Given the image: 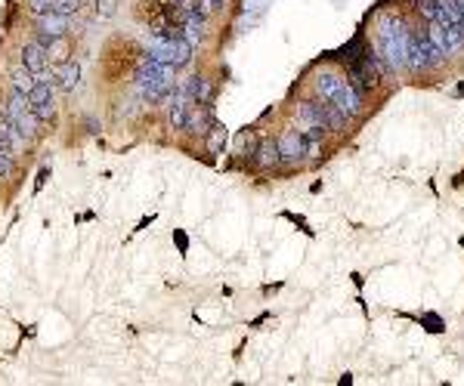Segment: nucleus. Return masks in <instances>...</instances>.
<instances>
[{"label": "nucleus", "mask_w": 464, "mask_h": 386, "mask_svg": "<svg viewBox=\"0 0 464 386\" xmlns=\"http://www.w3.org/2000/svg\"><path fill=\"white\" fill-rule=\"evenodd\" d=\"M328 102H332V106H337L347 118H353V121H359L362 111H366V96H362L359 90H353V84L347 81V77H344V81L337 84L334 96L328 99Z\"/></svg>", "instance_id": "nucleus-1"}, {"label": "nucleus", "mask_w": 464, "mask_h": 386, "mask_svg": "<svg viewBox=\"0 0 464 386\" xmlns=\"http://www.w3.org/2000/svg\"><path fill=\"white\" fill-rule=\"evenodd\" d=\"M115 13V0H96V16L99 19H108Z\"/></svg>", "instance_id": "nucleus-17"}, {"label": "nucleus", "mask_w": 464, "mask_h": 386, "mask_svg": "<svg viewBox=\"0 0 464 386\" xmlns=\"http://www.w3.org/2000/svg\"><path fill=\"white\" fill-rule=\"evenodd\" d=\"M337 383H341V386H350V383H353V374H341V380H337Z\"/></svg>", "instance_id": "nucleus-21"}, {"label": "nucleus", "mask_w": 464, "mask_h": 386, "mask_svg": "<svg viewBox=\"0 0 464 386\" xmlns=\"http://www.w3.org/2000/svg\"><path fill=\"white\" fill-rule=\"evenodd\" d=\"M415 322H418L427 334H443V331H446V322H443L436 312H421V315H415Z\"/></svg>", "instance_id": "nucleus-13"}, {"label": "nucleus", "mask_w": 464, "mask_h": 386, "mask_svg": "<svg viewBox=\"0 0 464 386\" xmlns=\"http://www.w3.org/2000/svg\"><path fill=\"white\" fill-rule=\"evenodd\" d=\"M455 96H464V81L458 84V87H455Z\"/></svg>", "instance_id": "nucleus-22"}, {"label": "nucleus", "mask_w": 464, "mask_h": 386, "mask_svg": "<svg viewBox=\"0 0 464 386\" xmlns=\"http://www.w3.org/2000/svg\"><path fill=\"white\" fill-rule=\"evenodd\" d=\"M180 28H183V38L189 40L192 47H205V40L210 38V19H208V16H201L198 10L186 13L183 22H180Z\"/></svg>", "instance_id": "nucleus-6"}, {"label": "nucleus", "mask_w": 464, "mask_h": 386, "mask_svg": "<svg viewBox=\"0 0 464 386\" xmlns=\"http://www.w3.org/2000/svg\"><path fill=\"white\" fill-rule=\"evenodd\" d=\"M174 244H176V254L180 256L189 254V235H186L183 229H174Z\"/></svg>", "instance_id": "nucleus-15"}, {"label": "nucleus", "mask_w": 464, "mask_h": 386, "mask_svg": "<svg viewBox=\"0 0 464 386\" xmlns=\"http://www.w3.org/2000/svg\"><path fill=\"white\" fill-rule=\"evenodd\" d=\"M205 149H208V154H223V149H226V127L217 121H210V127H208V133H205Z\"/></svg>", "instance_id": "nucleus-10"}, {"label": "nucleus", "mask_w": 464, "mask_h": 386, "mask_svg": "<svg viewBox=\"0 0 464 386\" xmlns=\"http://www.w3.org/2000/svg\"><path fill=\"white\" fill-rule=\"evenodd\" d=\"M266 319H269V312H264V315H257V319H254V322H251V328H257V324H264Z\"/></svg>", "instance_id": "nucleus-20"}, {"label": "nucleus", "mask_w": 464, "mask_h": 386, "mask_svg": "<svg viewBox=\"0 0 464 386\" xmlns=\"http://www.w3.org/2000/svg\"><path fill=\"white\" fill-rule=\"evenodd\" d=\"M10 84H13V90H19V93L28 96L31 87L38 84V77H35V72H28V68L19 62V65H13V72H10Z\"/></svg>", "instance_id": "nucleus-12"}, {"label": "nucleus", "mask_w": 464, "mask_h": 386, "mask_svg": "<svg viewBox=\"0 0 464 386\" xmlns=\"http://www.w3.org/2000/svg\"><path fill=\"white\" fill-rule=\"evenodd\" d=\"M285 220H291L294 226H300V232H303V235H313V229H310V222L303 220V217H298V213H285Z\"/></svg>", "instance_id": "nucleus-18"}, {"label": "nucleus", "mask_w": 464, "mask_h": 386, "mask_svg": "<svg viewBox=\"0 0 464 386\" xmlns=\"http://www.w3.org/2000/svg\"><path fill=\"white\" fill-rule=\"evenodd\" d=\"M186 93V99L192 102V106H214V99H217V81L210 74H192V77H186L183 81V87Z\"/></svg>", "instance_id": "nucleus-3"}, {"label": "nucleus", "mask_w": 464, "mask_h": 386, "mask_svg": "<svg viewBox=\"0 0 464 386\" xmlns=\"http://www.w3.org/2000/svg\"><path fill=\"white\" fill-rule=\"evenodd\" d=\"M50 74H53V84L59 81V87L69 90V93L81 84V65L74 62V59H65V62H59V65H50Z\"/></svg>", "instance_id": "nucleus-9"}, {"label": "nucleus", "mask_w": 464, "mask_h": 386, "mask_svg": "<svg viewBox=\"0 0 464 386\" xmlns=\"http://www.w3.org/2000/svg\"><path fill=\"white\" fill-rule=\"evenodd\" d=\"M278 142V154H282V167H298L307 161V145H303V136L300 130H282L276 136Z\"/></svg>", "instance_id": "nucleus-2"}, {"label": "nucleus", "mask_w": 464, "mask_h": 386, "mask_svg": "<svg viewBox=\"0 0 464 386\" xmlns=\"http://www.w3.org/2000/svg\"><path fill=\"white\" fill-rule=\"evenodd\" d=\"M214 121V106H189V115H186V124H183V133L189 140H205L208 127Z\"/></svg>", "instance_id": "nucleus-5"}, {"label": "nucleus", "mask_w": 464, "mask_h": 386, "mask_svg": "<svg viewBox=\"0 0 464 386\" xmlns=\"http://www.w3.org/2000/svg\"><path fill=\"white\" fill-rule=\"evenodd\" d=\"M50 10H53V0H28L31 16H40V13H50Z\"/></svg>", "instance_id": "nucleus-16"}, {"label": "nucleus", "mask_w": 464, "mask_h": 386, "mask_svg": "<svg viewBox=\"0 0 464 386\" xmlns=\"http://www.w3.org/2000/svg\"><path fill=\"white\" fill-rule=\"evenodd\" d=\"M251 167L260 170V174H273V170L282 167V154H278V142L273 136H266V140L257 142V152L254 158H251Z\"/></svg>", "instance_id": "nucleus-7"}, {"label": "nucleus", "mask_w": 464, "mask_h": 386, "mask_svg": "<svg viewBox=\"0 0 464 386\" xmlns=\"http://www.w3.org/2000/svg\"><path fill=\"white\" fill-rule=\"evenodd\" d=\"M210 4H214V10H217V13H223L226 6H230V0H210Z\"/></svg>", "instance_id": "nucleus-19"}, {"label": "nucleus", "mask_w": 464, "mask_h": 386, "mask_svg": "<svg viewBox=\"0 0 464 386\" xmlns=\"http://www.w3.org/2000/svg\"><path fill=\"white\" fill-rule=\"evenodd\" d=\"M81 4H84V0H53V13L69 16V19H72V16L81 10Z\"/></svg>", "instance_id": "nucleus-14"}, {"label": "nucleus", "mask_w": 464, "mask_h": 386, "mask_svg": "<svg viewBox=\"0 0 464 386\" xmlns=\"http://www.w3.org/2000/svg\"><path fill=\"white\" fill-rule=\"evenodd\" d=\"M69 25H72V19L69 16H59V13H40V16H35V31H38V40L40 44H50L53 38H62L65 31H69Z\"/></svg>", "instance_id": "nucleus-4"}, {"label": "nucleus", "mask_w": 464, "mask_h": 386, "mask_svg": "<svg viewBox=\"0 0 464 386\" xmlns=\"http://www.w3.org/2000/svg\"><path fill=\"white\" fill-rule=\"evenodd\" d=\"M22 65L28 68V72H35V77L38 74H44L47 68H50V62H47V47L40 44V40L35 38V40H28V44H22Z\"/></svg>", "instance_id": "nucleus-8"}, {"label": "nucleus", "mask_w": 464, "mask_h": 386, "mask_svg": "<svg viewBox=\"0 0 464 386\" xmlns=\"http://www.w3.org/2000/svg\"><path fill=\"white\" fill-rule=\"evenodd\" d=\"M65 59H72V40H69V34H62V38H53L47 44V62L50 65H59V62H65Z\"/></svg>", "instance_id": "nucleus-11"}, {"label": "nucleus", "mask_w": 464, "mask_h": 386, "mask_svg": "<svg viewBox=\"0 0 464 386\" xmlns=\"http://www.w3.org/2000/svg\"><path fill=\"white\" fill-rule=\"evenodd\" d=\"M0 183H4V174H0Z\"/></svg>", "instance_id": "nucleus-23"}]
</instances>
